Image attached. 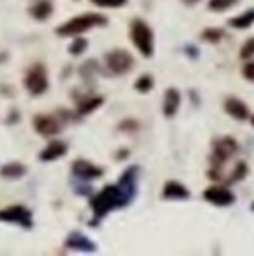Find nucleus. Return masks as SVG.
I'll use <instances>...</instances> for the list:
<instances>
[{"mask_svg":"<svg viewBox=\"0 0 254 256\" xmlns=\"http://www.w3.org/2000/svg\"><path fill=\"white\" fill-rule=\"evenodd\" d=\"M136 168L127 169L126 174L122 176L119 185H108L106 188H103L98 196L92 199V209H94V214L98 218L105 216L108 211L115 208H122L126 206L129 200L134 197V178H136Z\"/></svg>","mask_w":254,"mask_h":256,"instance_id":"1","label":"nucleus"},{"mask_svg":"<svg viewBox=\"0 0 254 256\" xmlns=\"http://www.w3.org/2000/svg\"><path fill=\"white\" fill-rule=\"evenodd\" d=\"M105 23H106L105 16L89 12V14L77 16V18H71L70 21L61 24L56 32H58V35H61V37H77V35L84 34V32L91 30V28H94V26H101V24H105Z\"/></svg>","mask_w":254,"mask_h":256,"instance_id":"2","label":"nucleus"},{"mask_svg":"<svg viewBox=\"0 0 254 256\" xmlns=\"http://www.w3.org/2000/svg\"><path fill=\"white\" fill-rule=\"evenodd\" d=\"M131 37L134 46L143 56H152L153 54V34L150 26L143 21L136 20L131 26Z\"/></svg>","mask_w":254,"mask_h":256,"instance_id":"3","label":"nucleus"},{"mask_svg":"<svg viewBox=\"0 0 254 256\" xmlns=\"http://www.w3.org/2000/svg\"><path fill=\"white\" fill-rule=\"evenodd\" d=\"M24 86L31 94L38 96L42 92L47 91L49 80H47V72H45L44 64L37 63L26 72V77H24Z\"/></svg>","mask_w":254,"mask_h":256,"instance_id":"4","label":"nucleus"},{"mask_svg":"<svg viewBox=\"0 0 254 256\" xmlns=\"http://www.w3.org/2000/svg\"><path fill=\"white\" fill-rule=\"evenodd\" d=\"M106 66L112 74L115 75H124L134 66V60L127 51L122 49H115V51L106 54Z\"/></svg>","mask_w":254,"mask_h":256,"instance_id":"5","label":"nucleus"},{"mask_svg":"<svg viewBox=\"0 0 254 256\" xmlns=\"http://www.w3.org/2000/svg\"><path fill=\"white\" fill-rule=\"evenodd\" d=\"M0 222L19 223L23 226H31V214L23 206H10V208L0 211Z\"/></svg>","mask_w":254,"mask_h":256,"instance_id":"6","label":"nucleus"},{"mask_svg":"<svg viewBox=\"0 0 254 256\" xmlns=\"http://www.w3.org/2000/svg\"><path fill=\"white\" fill-rule=\"evenodd\" d=\"M237 150V142L234 138H223L214 145V154H213V164L214 168H221L225 164L228 157L235 154Z\"/></svg>","mask_w":254,"mask_h":256,"instance_id":"7","label":"nucleus"},{"mask_svg":"<svg viewBox=\"0 0 254 256\" xmlns=\"http://www.w3.org/2000/svg\"><path fill=\"white\" fill-rule=\"evenodd\" d=\"M204 197H206V200H209V202L216 206H230L235 200L234 194L230 190L223 188V186H209L204 192Z\"/></svg>","mask_w":254,"mask_h":256,"instance_id":"8","label":"nucleus"},{"mask_svg":"<svg viewBox=\"0 0 254 256\" xmlns=\"http://www.w3.org/2000/svg\"><path fill=\"white\" fill-rule=\"evenodd\" d=\"M33 126L42 136H54L59 132V122L51 115H37L33 118Z\"/></svg>","mask_w":254,"mask_h":256,"instance_id":"9","label":"nucleus"},{"mask_svg":"<svg viewBox=\"0 0 254 256\" xmlns=\"http://www.w3.org/2000/svg\"><path fill=\"white\" fill-rule=\"evenodd\" d=\"M71 171H73L75 176H78V178L82 180H94V178H99L101 176V169L96 168L94 164H91V162L87 160H77L73 162V166H71Z\"/></svg>","mask_w":254,"mask_h":256,"instance_id":"10","label":"nucleus"},{"mask_svg":"<svg viewBox=\"0 0 254 256\" xmlns=\"http://www.w3.org/2000/svg\"><path fill=\"white\" fill-rule=\"evenodd\" d=\"M225 110H227L234 118H237V120H246V118L249 117L248 106H246L241 100H235V98L227 100V103H225Z\"/></svg>","mask_w":254,"mask_h":256,"instance_id":"11","label":"nucleus"},{"mask_svg":"<svg viewBox=\"0 0 254 256\" xmlns=\"http://www.w3.org/2000/svg\"><path fill=\"white\" fill-rule=\"evenodd\" d=\"M180 92L176 89H169L166 92V98H164V114H166V117H173L176 114L178 108H180Z\"/></svg>","mask_w":254,"mask_h":256,"instance_id":"12","label":"nucleus"},{"mask_svg":"<svg viewBox=\"0 0 254 256\" xmlns=\"http://www.w3.org/2000/svg\"><path fill=\"white\" fill-rule=\"evenodd\" d=\"M190 196L187 188L178 182H167L164 186V197L166 199H187Z\"/></svg>","mask_w":254,"mask_h":256,"instance_id":"13","label":"nucleus"},{"mask_svg":"<svg viewBox=\"0 0 254 256\" xmlns=\"http://www.w3.org/2000/svg\"><path fill=\"white\" fill-rule=\"evenodd\" d=\"M64 154H66V145L61 142H52V143H49L47 148L40 154V158L44 162H49V160H56V158H59Z\"/></svg>","mask_w":254,"mask_h":256,"instance_id":"14","label":"nucleus"},{"mask_svg":"<svg viewBox=\"0 0 254 256\" xmlns=\"http://www.w3.org/2000/svg\"><path fill=\"white\" fill-rule=\"evenodd\" d=\"M30 12H31V16L38 21L47 20V18L52 14V2L51 0H38V2L30 9Z\"/></svg>","mask_w":254,"mask_h":256,"instance_id":"15","label":"nucleus"},{"mask_svg":"<svg viewBox=\"0 0 254 256\" xmlns=\"http://www.w3.org/2000/svg\"><path fill=\"white\" fill-rule=\"evenodd\" d=\"M68 248H73V250H80V251H94V244L89 239H85L80 234H73L70 236V239L66 240Z\"/></svg>","mask_w":254,"mask_h":256,"instance_id":"16","label":"nucleus"},{"mask_svg":"<svg viewBox=\"0 0 254 256\" xmlns=\"http://www.w3.org/2000/svg\"><path fill=\"white\" fill-rule=\"evenodd\" d=\"M26 172V168L19 162H12V164H5L0 169V174L3 178H21V176Z\"/></svg>","mask_w":254,"mask_h":256,"instance_id":"17","label":"nucleus"},{"mask_svg":"<svg viewBox=\"0 0 254 256\" xmlns=\"http://www.w3.org/2000/svg\"><path fill=\"white\" fill-rule=\"evenodd\" d=\"M254 23V9L248 10V12L241 14V16H235L234 20H230V24L234 28H239V30H244V28H249Z\"/></svg>","mask_w":254,"mask_h":256,"instance_id":"18","label":"nucleus"},{"mask_svg":"<svg viewBox=\"0 0 254 256\" xmlns=\"http://www.w3.org/2000/svg\"><path fill=\"white\" fill-rule=\"evenodd\" d=\"M103 103L101 98H91V100H85V102L80 103V106H78V114L80 115H85L89 114V112H92L94 108H98L99 104Z\"/></svg>","mask_w":254,"mask_h":256,"instance_id":"19","label":"nucleus"},{"mask_svg":"<svg viewBox=\"0 0 254 256\" xmlns=\"http://www.w3.org/2000/svg\"><path fill=\"white\" fill-rule=\"evenodd\" d=\"M235 4H237V0H209V9L216 10V12H221V10L230 9Z\"/></svg>","mask_w":254,"mask_h":256,"instance_id":"20","label":"nucleus"},{"mask_svg":"<svg viewBox=\"0 0 254 256\" xmlns=\"http://www.w3.org/2000/svg\"><path fill=\"white\" fill-rule=\"evenodd\" d=\"M152 86H153V80H152V77H150V75H143V77H139L138 82H136V89H138L139 92L150 91V89H152Z\"/></svg>","mask_w":254,"mask_h":256,"instance_id":"21","label":"nucleus"},{"mask_svg":"<svg viewBox=\"0 0 254 256\" xmlns=\"http://www.w3.org/2000/svg\"><path fill=\"white\" fill-rule=\"evenodd\" d=\"M202 37L206 38L207 42H218L221 37H223V32L218 30V28H207V30L202 34Z\"/></svg>","mask_w":254,"mask_h":256,"instance_id":"22","label":"nucleus"},{"mask_svg":"<svg viewBox=\"0 0 254 256\" xmlns=\"http://www.w3.org/2000/svg\"><path fill=\"white\" fill-rule=\"evenodd\" d=\"M85 48H87V40L82 38V37H78V38H75V42L70 46V52L71 54H80V52L85 51Z\"/></svg>","mask_w":254,"mask_h":256,"instance_id":"23","label":"nucleus"},{"mask_svg":"<svg viewBox=\"0 0 254 256\" xmlns=\"http://www.w3.org/2000/svg\"><path fill=\"white\" fill-rule=\"evenodd\" d=\"M241 56L244 58V60H249V58L254 56V38H249V40L246 42L241 51Z\"/></svg>","mask_w":254,"mask_h":256,"instance_id":"24","label":"nucleus"},{"mask_svg":"<svg viewBox=\"0 0 254 256\" xmlns=\"http://www.w3.org/2000/svg\"><path fill=\"white\" fill-rule=\"evenodd\" d=\"M99 7H120L126 4V0H92Z\"/></svg>","mask_w":254,"mask_h":256,"instance_id":"25","label":"nucleus"},{"mask_svg":"<svg viewBox=\"0 0 254 256\" xmlns=\"http://www.w3.org/2000/svg\"><path fill=\"white\" fill-rule=\"evenodd\" d=\"M244 77L248 78V80L254 82V61H251V63H248L244 66Z\"/></svg>","mask_w":254,"mask_h":256,"instance_id":"26","label":"nucleus"},{"mask_svg":"<svg viewBox=\"0 0 254 256\" xmlns=\"http://www.w3.org/2000/svg\"><path fill=\"white\" fill-rule=\"evenodd\" d=\"M185 4H188V6H193V4H197V2H200V0H183Z\"/></svg>","mask_w":254,"mask_h":256,"instance_id":"27","label":"nucleus"},{"mask_svg":"<svg viewBox=\"0 0 254 256\" xmlns=\"http://www.w3.org/2000/svg\"><path fill=\"white\" fill-rule=\"evenodd\" d=\"M253 126H254V117H253Z\"/></svg>","mask_w":254,"mask_h":256,"instance_id":"28","label":"nucleus"}]
</instances>
